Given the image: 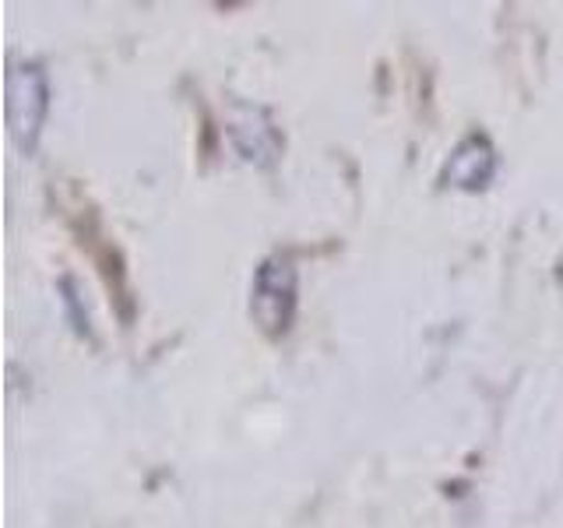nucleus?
<instances>
[{"label":"nucleus","instance_id":"1","mask_svg":"<svg viewBox=\"0 0 563 528\" xmlns=\"http://www.w3.org/2000/svg\"><path fill=\"white\" fill-rule=\"evenodd\" d=\"M49 110V81L40 64H14L8 70V128L25 152L35 148Z\"/></svg>","mask_w":563,"mask_h":528},{"label":"nucleus","instance_id":"2","mask_svg":"<svg viewBox=\"0 0 563 528\" xmlns=\"http://www.w3.org/2000/svg\"><path fill=\"white\" fill-rule=\"evenodd\" d=\"M251 314L268 334H282L292 324V317H296V268H292L289 257L261 261V268L254 275Z\"/></svg>","mask_w":563,"mask_h":528},{"label":"nucleus","instance_id":"3","mask_svg":"<svg viewBox=\"0 0 563 528\" xmlns=\"http://www.w3.org/2000/svg\"><path fill=\"white\" fill-rule=\"evenodd\" d=\"M493 169H497V152H493L486 134H468L462 145L451 152V163L444 176L462 190H479L493 180Z\"/></svg>","mask_w":563,"mask_h":528}]
</instances>
